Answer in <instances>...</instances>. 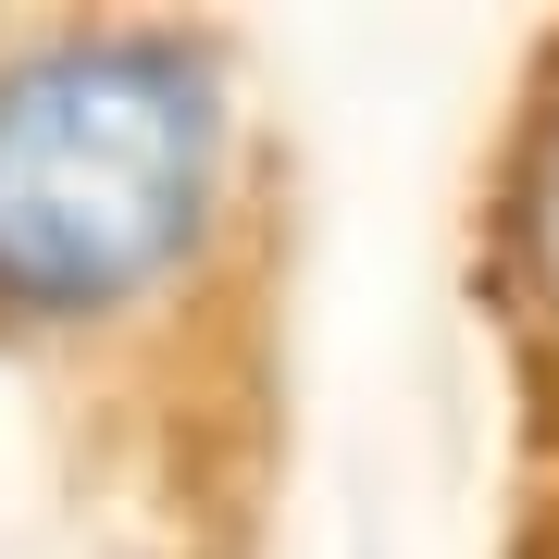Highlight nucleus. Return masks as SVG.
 <instances>
[{
  "mask_svg": "<svg viewBox=\"0 0 559 559\" xmlns=\"http://www.w3.org/2000/svg\"><path fill=\"white\" fill-rule=\"evenodd\" d=\"M224 62L187 38H50L0 62V299L112 311L224 200Z\"/></svg>",
  "mask_w": 559,
  "mask_h": 559,
  "instance_id": "1",
  "label": "nucleus"
},
{
  "mask_svg": "<svg viewBox=\"0 0 559 559\" xmlns=\"http://www.w3.org/2000/svg\"><path fill=\"white\" fill-rule=\"evenodd\" d=\"M522 286H535V323L559 336V75H547L535 138H522Z\"/></svg>",
  "mask_w": 559,
  "mask_h": 559,
  "instance_id": "2",
  "label": "nucleus"
}]
</instances>
